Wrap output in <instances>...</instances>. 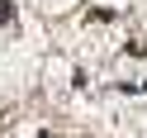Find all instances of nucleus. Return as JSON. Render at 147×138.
<instances>
[{
    "label": "nucleus",
    "mask_w": 147,
    "mask_h": 138,
    "mask_svg": "<svg viewBox=\"0 0 147 138\" xmlns=\"http://www.w3.org/2000/svg\"><path fill=\"white\" fill-rule=\"evenodd\" d=\"M0 24H14V0H0Z\"/></svg>",
    "instance_id": "f257e3e1"
}]
</instances>
